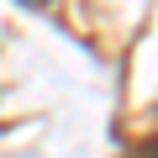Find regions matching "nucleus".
Segmentation results:
<instances>
[{
    "mask_svg": "<svg viewBox=\"0 0 158 158\" xmlns=\"http://www.w3.org/2000/svg\"><path fill=\"white\" fill-rule=\"evenodd\" d=\"M132 158H158V137H148V142H137V148H132Z\"/></svg>",
    "mask_w": 158,
    "mask_h": 158,
    "instance_id": "nucleus-1",
    "label": "nucleus"
}]
</instances>
